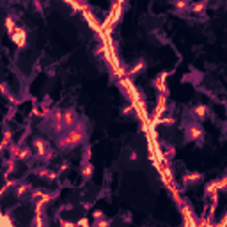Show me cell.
<instances>
[{
	"label": "cell",
	"instance_id": "1",
	"mask_svg": "<svg viewBox=\"0 0 227 227\" xmlns=\"http://www.w3.org/2000/svg\"><path fill=\"white\" fill-rule=\"evenodd\" d=\"M75 121V116H73V112H66V116H64V122L69 126V124H73Z\"/></svg>",
	"mask_w": 227,
	"mask_h": 227
}]
</instances>
